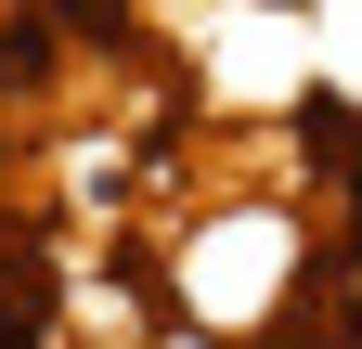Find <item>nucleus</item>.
Returning a JSON list of instances; mask_svg holds the SVG:
<instances>
[{
	"mask_svg": "<svg viewBox=\"0 0 362 349\" xmlns=\"http://www.w3.org/2000/svg\"><path fill=\"white\" fill-rule=\"evenodd\" d=\"M0 194H13V143H0Z\"/></svg>",
	"mask_w": 362,
	"mask_h": 349,
	"instance_id": "nucleus-1",
	"label": "nucleus"
}]
</instances>
